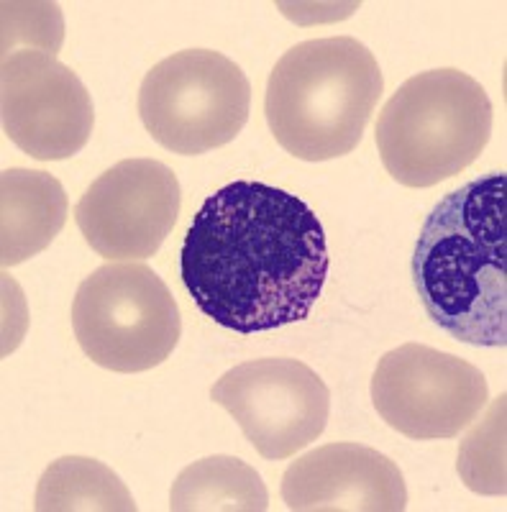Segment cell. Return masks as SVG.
I'll return each instance as SVG.
<instances>
[{
    "instance_id": "obj_3",
    "label": "cell",
    "mask_w": 507,
    "mask_h": 512,
    "mask_svg": "<svg viewBox=\"0 0 507 512\" xmlns=\"http://www.w3.org/2000/svg\"><path fill=\"white\" fill-rule=\"evenodd\" d=\"M382 90L377 57L362 41L310 39L274 64L264 113L285 152L303 162H328L359 146Z\"/></svg>"
},
{
    "instance_id": "obj_16",
    "label": "cell",
    "mask_w": 507,
    "mask_h": 512,
    "mask_svg": "<svg viewBox=\"0 0 507 512\" xmlns=\"http://www.w3.org/2000/svg\"><path fill=\"white\" fill-rule=\"evenodd\" d=\"M62 29V13L54 3H3V57L24 39L54 54L62 44Z\"/></svg>"
},
{
    "instance_id": "obj_2",
    "label": "cell",
    "mask_w": 507,
    "mask_h": 512,
    "mask_svg": "<svg viewBox=\"0 0 507 512\" xmlns=\"http://www.w3.org/2000/svg\"><path fill=\"white\" fill-rule=\"evenodd\" d=\"M413 282L428 318L469 346H507V175L449 192L418 233Z\"/></svg>"
},
{
    "instance_id": "obj_11",
    "label": "cell",
    "mask_w": 507,
    "mask_h": 512,
    "mask_svg": "<svg viewBox=\"0 0 507 512\" xmlns=\"http://www.w3.org/2000/svg\"><path fill=\"white\" fill-rule=\"evenodd\" d=\"M292 512H403L408 484L400 466L362 443H328L300 456L282 477Z\"/></svg>"
},
{
    "instance_id": "obj_8",
    "label": "cell",
    "mask_w": 507,
    "mask_h": 512,
    "mask_svg": "<svg viewBox=\"0 0 507 512\" xmlns=\"http://www.w3.org/2000/svg\"><path fill=\"white\" fill-rule=\"evenodd\" d=\"M210 400L228 410L246 441L269 461L300 454L321 438L331 418V392L298 359H254L228 369Z\"/></svg>"
},
{
    "instance_id": "obj_13",
    "label": "cell",
    "mask_w": 507,
    "mask_h": 512,
    "mask_svg": "<svg viewBox=\"0 0 507 512\" xmlns=\"http://www.w3.org/2000/svg\"><path fill=\"white\" fill-rule=\"evenodd\" d=\"M172 512H264L267 484L259 472L236 456H208L177 474L169 492Z\"/></svg>"
},
{
    "instance_id": "obj_12",
    "label": "cell",
    "mask_w": 507,
    "mask_h": 512,
    "mask_svg": "<svg viewBox=\"0 0 507 512\" xmlns=\"http://www.w3.org/2000/svg\"><path fill=\"white\" fill-rule=\"evenodd\" d=\"M67 192L39 169H6L0 175V264L16 267L41 254L67 223Z\"/></svg>"
},
{
    "instance_id": "obj_14",
    "label": "cell",
    "mask_w": 507,
    "mask_h": 512,
    "mask_svg": "<svg viewBox=\"0 0 507 512\" xmlns=\"http://www.w3.org/2000/svg\"><path fill=\"white\" fill-rule=\"evenodd\" d=\"M36 512H134L136 502L111 466L65 456L47 466L34 497Z\"/></svg>"
},
{
    "instance_id": "obj_15",
    "label": "cell",
    "mask_w": 507,
    "mask_h": 512,
    "mask_svg": "<svg viewBox=\"0 0 507 512\" xmlns=\"http://www.w3.org/2000/svg\"><path fill=\"white\" fill-rule=\"evenodd\" d=\"M505 395L492 402L487 420L461 446L459 472L477 495L505 497Z\"/></svg>"
},
{
    "instance_id": "obj_4",
    "label": "cell",
    "mask_w": 507,
    "mask_h": 512,
    "mask_svg": "<svg viewBox=\"0 0 507 512\" xmlns=\"http://www.w3.org/2000/svg\"><path fill=\"white\" fill-rule=\"evenodd\" d=\"M490 95L467 72H418L405 80L377 118L379 157L392 180L433 187L464 172L492 136Z\"/></svg>"
},
{
    "instance_id": "obj_6",
    "label": "cell",
    "mask_w": 507,
    "mask_h": 512,
    "mask_svg": "<svg viewBox=\"0 0 507 512\" xmlns=\"http://www.w3.org/2000/svg\"><path fill=\"white\" fill-rule=\"evenodd\" d=\"M251 82L234 59L185 49L146 72L139 116L159 146L195 157L231 144L249 121Z\"/></svg>"
},
{
    "instance_id": "obj_1",
    "label": "cell",
    "mask_w": 507,
    "mask_h": 512,
    "mask_svg": "<svg viewBox=\"0 0 507 512\" xmlns=\"http://www.w3.org/2000/svg\"><path fill=\"white\" fill-rule=\"evenodd\" d=\"M321 218L292 192L236 180L213 192L185 233V290L213 323L236 333L300 323L328 277Z\"/></svg>"
},
{
    "instance_id": "obj_5",
    "label": "cell",
    "mask_w": 507,
    "mask_h": 512,
    "mask_svg": "<svg viewBox=\"0 0 507 512\" xmlns=\"http://www.w3.org/2000/svg\"><path fill=\"white\" fill-rule=\"evenodd\" d=\"M72 331L93 364L118 374L159 367L180 344L182 318L164 280L141 262H108L80 282Z\"/></svg>"
},
{
    "instance_id": "obj_7",
    "label": "cell",
    "mask_w": 507,
    "mask_h": 512,
    "mask_svg": "<svg viewBox=\"0 0 507 512\" xmlns=\"http://www.w3.org/2000/svg\"><path fill=\"white\" fill-rule=\"evenodd\" d=\"M487 400L490 387L474 364L423 344L387 351L372 377L379 418L413 441L459 436Z\"/></svg>"
},
{
    "instance_id": "obj_10",
    "label": "cell",
    "mask_w": 507,
    "mask_h": 512,
    "mask_svg": "<svg viewBox=\"0 0 507 512\" xmlns=\"http://www.w3.org/2000/svg\"><path fill=\"white\" fill-rule=\"evenodd\" d=\"M182 208L180 180L157 159H123L85 190L75 221L90 249L131 262L159 251Z\"/></svg>"
},
{
    "instance_id": "obj_9",
    "label": "cell",
    "mask_w": 507,
    "mask_h": 512,
    "mask_svg": "<svg viewBox=\"0 0 507 512\" xmlns=\"http://www.w3.org/2000/svg\"><path fill=\"white\" fill-rule=\"evenodd\" d=\"M0 113L8 139L39 162L80 154L95 128L88 88L44 49H21L3 57Z\"/></svg>"
}]
</instances>
